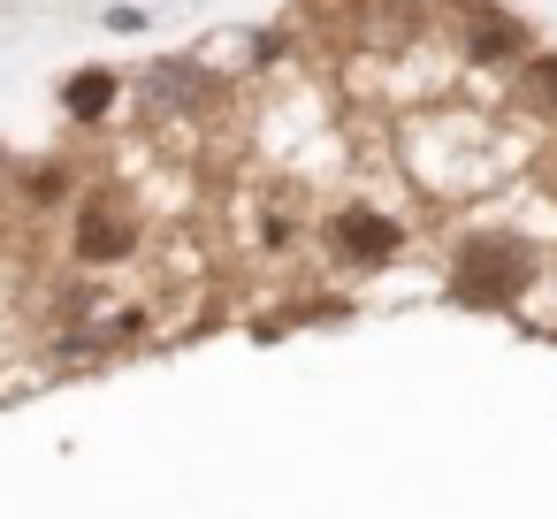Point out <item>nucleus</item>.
Returning <instances> with one entry per match:
<instances>
[{
  "label": "nucleus",
  "instance_id": "nucleus-1",
  "mask_svg": "<svg viewBox=\"0 0 557 519\" xmlns=\"http://www.w3.org/2000/svg\"><path fill=\"white\" fill-rule=\"evenodd\" d=\"M527 283H534V260H527V245H504V237H473L450 268L458 306H511Z\"/></svg>",
  "mask_w": 557,
  "mask_h": 519
},
{
  "label": "nucleus",
  "instance_id": "nucleus-2",
  "mask_svg": "<svg viewBox=\"0 0 557 519\" xmlns=\"http://www.w3.org/2000/svg\"><path fill=\"white\" fill-rule=\"evenodd\" d=\"M336 252L351 260V268H382L389 252H397V222L389 214H374V207H336Z\"/></svg>",
  "mask_w": 557,
  "mask_h": 519
},
{
  "label": "nucleus",
  "instance_id": "nucleus-3",
  "mask_svg": "<svg viewBox=\"0 0 557 519\" xmlns=\"http://www.w3.org/2000/svg\"><path fill=\"white\" fill-rule=\"evenodd\" d=\"M123 252H138V222L123 214V207H77V260H92V268H108V260H123Z\"/></svg>",
  "mask_w": 557,
  "mask_h": 519
},
{
  "label": "nucleus",
  "instance_id": "nucleus-4",
  "mask_svg": "<svg viewBox=\"0 0 557 519\" xmlns=\"http://www.w3.org/2000/svg\"><path fill=\"white\" fill-rule=\"evenodd\" d=\"M473 62H504V54H527V24L504 16V9H473V32H466Z\"/></svg>",
  "mask_w": 557,
  "mask_h": 519
},
{
  "label": "nucleus",
  "instance_id": "nucleus-5",
  "mask_svg": "<svg viewBox=\"0 0 557 519\" xmlns=\"http://www.w3.org/2000/svg\"><path fill=\"white\" fill-rule=\"evenodd\" d=\"M62 108H70L77 123H92V115H108V108H115V77H108V70H77V77L62 85Z\"/></svg>",
  "mask_w": 557,
  "mask_h": 519
},
{
  "label": "nucleus",
  "instance_id": "nucleus-6",
  "mask_svg": "<svg viewBox=\"0 0 557 519\" xmlns=\"http://www.w3.org/2000/svg\"><path fill=\"white\" fill-rule=\"evenodd\" d=\"M199 85H207L199 70H184V62H161V70L146 77V108H191V100H199Z\"/></svg>",
  "mask_w": 557,
  "mask_h": 519
},
{
  "label": "nucleus",
  "instance_id": "nucleus-7",
  "mask_svg": "<svg viewBox=\"0 0 557 519\" xmlns=\"http://www.w3.org/2000/svg\"><path fill=\"white\" fill-rule=\"evenodd\" d=\"M534 85H542V100H557V54H549V62H534Z\"/></svg>",
  "mask_w": 557,
  "mask_h": 519
},
{
  "label": "nucleus",
  "instance_id": "nucleus-8",
  "mask_svg": "<svg viewBox=\"0 0 557 519\" xmlns=\"http://www.w3.org/2000/svg\"><path fill=\"white\" fill-rule=\"evenodd\" d=\"M0 184H9V161H0Z\"/></svg>",
  "mask_w": 557,
  "mask_h": 519
}]
</instances>
